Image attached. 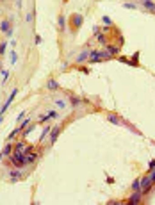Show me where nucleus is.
Returning a JSON list of instances; mask_svg holds the SVG:
<instances>
[{"label":"nucleus","instance_id":"nucleus-1","mask_svg":"<svg viewBox=\"0 0 155 205\" xmlns=\"http://www.w3.org/2000/svg\"><path fill=\"white\" fill-rule=\"evenodd\" d=\"M9 161H11L16 168H23V166L27 164V155L22 150H13L11 157H9Z\"/></svg>","mask_w":155,"mask_h":205},{"label":"nucleus","instance_id":"nucleus-2","mask_svg":"<svg viewBox=\"0 0 155 205\" xmlns=\"http://www.w3.org/2000/svg\"><path fill=\"white\" fill-rule=\"evenodd\" d=\"M107 121H111L112 125H118V127L127 125V121H125L123 118H119L118 114H114V112H107Z\"/></svg>","mask_w":155,"mask_h":205},{"label":"nucleus","instance_id":"nucleus-3","mask_svg":"<svg viewBox=\"0 0 155 205\" xmlns=\"http://www.w3.org/2000/svg\"><path fill=\"white\" fill-rule=\"evenodd\" d=\"M0 32H4L7 38H11L13 36V29H11V22H7V20H4L2 23H0Z\"/></svg>","mask_w":155,"mask_h":205},{"label":"nucleus","instance_id":"nucleus-4","mask_svg":"<svg viewBox=\"0 0 155 205\" xmlns=\"http://www.w3.org/2000/svg\"><path fill=\"white\" fill-rule=\"evenodd\" d=\"M16 95H18V89H13V91H11V95H9V98L5 100V104L2 105V109H0V114H4L5 111L9 109V105L13 104V100H14V96H16Z\"/></svg>","mask_w":155,"mask_h":205},{"label":"nucleus","instance_id":"nucleus-5","mask_svg":"<svg viewBox=\"0 0 155 205\" xmlns=\"http://www.w3.org/2000/svg\"><path fill=\"white\" fill-rule=\"evenodd\" d=\"M152 186H153V180H152L150 177H144L141 180V193H143V194H144V193H148Z\"/></svg>","mask_w":155,"mask_h":205},{"label":"nucleus","instance_id":"nucleus-6","mask_svg":"<svg viewBox=\"0 0 155 205\" xmlns=\"http://www.w3.org/2000/svg\"><path fill=\"white\" fill-rule=\"evenodd\" d=\"M82 23H84V16L82 14H73V18H71V27L73 29H80L82 27Z\"/></svg>","mask_w":155,"mask_h":205},{"label":"nucleus","instance_id":"nucleus-7","mask_svg":"<svg viewBox=\"0 0 155 205\" xmlns=\"http://www.w3.org/2000/svg\"><path fill=\"white\" fill-rule=\"evenodd\" d=\"M59 134H61V127H59V125L52 127V128H50V145H52V143H55V141H57V137H59Z\"/></svg>","mask_w":155,"mask_h":205},{"label":"nucleus","instance_id":"nucleus-8","mask_svg":"<svg viewBox=\"0 0 155 205\" xmlns=\"http://www.w3.org/2000/svg\"><path fill=\"white\" fill-rule=\"evenodd\" d=\"M57 116H59V114H57V111H50V112H46L45 116H41V118H39V121H43V123L50 121V120H55Z\"/></svg>","mask_w":155,"mask_h":205},{"label":"nucleus","instance_id":"nucleus-9","mask_svg":"<svg viewBox=\"0 0 155 205\" xmlns=\"http://www.w3.org/2000/svg\"><path fill=\"white\" fill-rule=\"evenodd\" d=\"M141 196H143V193L141 191H134V194L129 198V203L130 205H134V203H139L141 202Z\"/></svg>","mask_w":155,"mask_h":205},{"label":"nucleus","instance_id":"nucleus-10","mask_svg":"<svg viewBox=\"0 0 155 205\" xmlns=\"http://www.w3.org/2000/svg\"><path fill=\"white\" fill-rule=\"evenodd\" d=\"M9 175H11V182H18V180H22V178H23V173H22L20 169H13V171H9Z\"/></svg>","mask_w":155,"mask_h":205},{"label":"nucleus","instance_id":"nucleus-11","mask_svg":"<svg viewBox=\"0 0 155 205\" xmlns=\"http://www.w3.org/2000/svg\"><path fill=\"white\" fill-rule=\"evenodd\" d=\"M89 59V50H84V52H80L77 55V64H82V63H86Z\"/></svg>","mask_w":155,"mask_h":205},{"label":"nucleus","instance_id":"nucleus-12","mask_svg":"<svg viewBox=\"0 0 155 205\" xmlns=\"http://www.w3.org/2000/svg\"><path fill=\"white\" fill-rule=\"evenodd\" d=\"M13 150H14V146L11 145V141H9V143H7V145L4 146V150L0 152V153H2L4 157H11V153H13Z\"/></svg>","mask_w":155,"mask_h":205},{"label":"nucleus","instance_id":"nucleus-13","mask_svg":"<svg viewBox=\"0 0 155 205\" xmlns=\"http://www.w3.org/2000/svg\"><path fill=\"white\" fill-rule=\"evenodd\" d=\"M89 61H91V63H98V61H102L100 52H98V50H91V52H89Z\"/></svg>","mask_w":155,"mask_h":205},{"label":"nucleus","instance_id":"nucleus-14","mask_svg":"<svg viewBox=\"0 0 155 205\" xmlns=\"http://www.w3.org/2000/svg\"><path fill=\"white\" fill-rule=\"evenodd\" d=\"M57 25H59V30H64V27H66L64 14H59V18H57Z\"/></svg>","mask_w":155,"mask_h":205},{"label":"nucleus","instance_id":"nucleus-15","mask_svg":"<svg viewBox=\"0 0 155 205\" xmlns=\"http://www.w3.org/2000/svg\"><path fill=\"white\" fill-rule=\"evenodd\" d=\"M46 87H48L50 91H57V89H59V84L53 80V79H50V80L46 82Z\"/></svg>","mask_w":155,"mask_h":205},{"label":"nucleus","instance_id":"nucleus-16","mask_svg":"<svg viewBox=\"0 0 155 205\" xmlns=\"http://www.w3.org/2000/svg\"><path fill=\"white\" fill-rule=\"evenodd\" d=\"M143 5H144V7H146L148 11H152V13H155V4L152 2V0H144V2H143Z\"/></svg>","mask_w":155,"mask_h":205},{"label":"nucleus","instance_id":"nucleus-17","mask_svg":"<svg viewBox=\"0 0 155 205\" xmlns=\"http://www.w3.org/2000/svg\"><path fill=\"white\" fill-rule=\"evenodd\" d=\"M36 159H38V153H27V164H32V162H36Z\"/></svg>","mask_w":155,"mask_h":205},{"label":"nucleus","instance_id":"nucleus-18","mask_svg":"<svg viewBox=\"0 0 155 205\" xmlns=\"http://www.w3.org/2000/svg\"><path fill=\"white\" fill-rule=\"evenodd\" d=\"M130 187H132V191H141V180H137V178H136V180L132 182V186H130Z\"/></svg>","mask_w":155,"mask_h":205},{"label":"nucleus","instance_id":"nucleus-19","mask_svg":"<svg viewBox=\"0 0 155 205\" xmlns=\"http://www.w3.org/2000/svg\"><path fill=\"white\" fill-rule=\"evenodd\" d=\"M20 132H22V128H20V127H18V128H14L13 132H11V134L7 136V141H13V139H14V137H16V136H18Z\"/></svg>","mask_w":155,"mask_h":205},{"label":"nucleus","instance_id":"nucleus-20","mask_svg":"<svg viewBox=\"0 0 155 205\" xmlns=\"http://www.w3.org/2000/svg\"><path fill=\"white\" fill-rule=\"evenodd\" d=\"M9 75H11V73H9L7 70H2V84H5V82H7V79H9Z\"/></svg>","mask_w":155,"mask_h":205},{"label":"nucleus","instance_id":"nucleus-21","mask_svg":"<svg viewBox=\"0 0 155 205\" xmlns=\"http://www.w3.org/2000/svg\"><path fill=\"white\" fill-rule=\"evenodd\" d=\"M50 128H52V127H45V128H43V132H41V137H39V141H43V139L46 137V134L50 132Z\"/></svg>","mask_w":155,"mask_h":205},{"label":"nucleus","instance_id":"nucleus-22","mask_svg":"<svg viewBox=\"0 0 155 205\" xmlns=\"http://www.w3.org/2000/svg\"><path fill=\"white\" fill-rule=\"evenodd\" d=\"M107 52L112 54V55H116L118 52H119V48H118V46H107Z\"/></svg>","mask_w":155,"mask_h":205},{"label":"nucleus","instance_id":"nucleus-23","mask_svg":"<svg viewBox=\"0 0 155 205\" xmlns=\"http://www.w3.org/2000/svg\"><path fill=\"white\" fill-rule=\"evenodd\" d=\"M70 100H71V105H73V107H75V105H78V104H80V102H82V100H80V98H78V96H71V98H70Z\"/></svg>","mask_w":155,"mask_h":205},{"label":"nucleus","instance_id":"nucleus-24","mask_svg":"<svg viewBox=\"0 0 155 205\" xmlns=\"http://www.w3.org/2000/svg\"><path fill=\"white\" fill-rule=\"evenodd\" d=\"M5 46H7V41H2V43H0V55L5 54Z\"/></svg>","mask_w":155,"mask_h":205},{"label":"nucleus","instance_id":"nucleus-25","mask_svg":"<svg viewBox=\"0 0 155 205\" xmlns=\"http://www.w3.org/2000/svg\"><path fill=\"white\" fill-rule=\"evenodd\" d=\"M100 57L109 61V59H112V54H109V52H100Z\"/></svg>","mask_w":155,"mask_h":205},{"label":"nucleus","instance_id":"nucleus-26","mask_svg":"<svg viewBox=\"0 0 155 205\" xmlns=\"http://www.w3.org/2000/svg\"><path fill=\"white\" fill-rule=\"evenodd\" d=\"M23 148H25V143H22V141L14 145V150H22V152H23Z\"/></svg>","mask_w":155,"mask_h":205},{"label":"nucleus","instance_id":"nucleus-27","mask_svg":"<svg viewBox=\"0 0 155 205\" xmlns=\"http://www.w3.org/2000/svg\"><path fill=\"white\" fill-rule=\"evenodd\" d=\"M123 7H127V9H137V5H136V4H130V2H125Z\"/></svg>","mask_w":155,"mask_h":205},{"label":"nucleus","instance_id":"nucleus-28","mask_svg":"<svg viewBox=\"0 0 155 205\" xmlns=\"http://www.w3.org/2000/svg\"><path fill=\"white\" fill-rule=\"evenodd\" d=\"M25 20H27V22H29V23H30V22L34 20V11H30V13L27 14V16H25Z\"/></svg>","mask_w":155,"mask_h":205},{"label":"nucleus","instance_id":"nucleus-29","mask_svg":"<svg viewBox=\"0 0 155 205\" xmlns=\"http://www.w3.org/2000/svg\"><path fill=\"white\" fill-rule=\"evenodd\" d=\"M102 20H103V23H105V25H112V20H111L109 16H103Z\"/></svg>","mask_w":155,"mask_h":205},{"label":"nucleus","instance_id":"nucleus-30","mask_svg":"<svg viewBox=\"0 0 155 205\" xmlns=\"http://www.w3.org/2000/svg\"><path fill=\"white\" fill-rule=\"evenodd\" d=\"M55 105L63 109V107H64V105H66V102H64V100H55Z\"/></svg>","mask_w":155,"mask_h":205},{"label":"nucleus","instance_id":"nucleus-31","mask_svg":"<svg viewBox=\"0 0 155 205\" xmlns=\"http://www.w3.org/2000/svg\"><path fill=\"white\" fill-rule=\"evenodd\" d=\"M96 39L100 41V43H103V45H107V43H105V36H103V34H96Z\"/></svg>","mask_w":155,"mask_h":205},{"label":"nucleus","instance_id":"nucleus-32","mask_svg":"<svg viewBox=\"0 0 155 205\" xmlns=\"http://www.w3.org/2000/svg\"><path fill=\"white\" fill-rule=\"evenodd\" d=\"M41 36H39V34H36V36H34V43H36V45H41Z\"/></svg>","mask_w":155,"mask_h":205},{"label":"nucleus","instance_id":"nucleus-33","mask_svg":"<svg viewBox=\"0 0 155 205\" xmlns=\"http://www.w3.org/2000/svg\"><path fill=\"white\" fill-rule=\"evenodd\" d=\"M18 61V55H16V52H11V63H16Z\"/></svg>","mask_w":155,"mask_h":205},{"label":"nucleus","instance_id":"nucleus-34","mask_svg":"<svg viewBox=\"0 0 155 205\" xmlns=\"http://www.w3.org/2000/svg\"><path fill=\"white\" fill-rule=\"evenodd\" d=\"M29 123H30V121H29V120H25V121L20 125V128H22V130H25V127H29Z\"/></svg>","mask_w":155,"mask_h":205},{"label":"nucleus","instance_id":"nucleus-35","mask_svg":"<svg viewBox=\"0 0 155 205\" xmlns=\"http://www.w3.org/2000/svg\"><path fill=\"white\" fill-rule=\"evenodd\" d=\"M148 168H150V169H155V161H150V164H148Z\"/></svg>","mask_w":155,"mask_h":205},{"label":"nucleus","instance_id":"nucleus-36","mask_svg":"<svg viewBox=\"0 0 155 205\" xmlns=\"http://www.w3.org/2000/svg\"><path fill=\"white\" fill-rule=\"evenodd\" d=\"M93 34H95V36L98 34V27H96V25H93Z\"/></svg>","mask_w":155,"mask_h":205},{"label":"nucleus","instance_id":"nucleus-37","mask_svg":"<svg viewBox=\"0 0 155 205\" xmlns=\"http://www.w3.org/2000/svg\"><path fill=\"white\" fill-rule=\"evenodd\" d=\"M150 178L153 180V184H155V169H152V175H150Z\"/></svg>","mask_w":155,"mask_h":205},{"label":"nucleus","instance_id":"nucleus-38","mask_svg":"<svg viewBox=\"0 0 155 205\" xmlns=\"http://www.w3.org/2000/svg\"><path fill=\"white\" fill-rule=\"evenodd\" d=\"M14 2H16V5H18V7H22V0H14Z\"/></svg>","mask_w":155,"mask_h":205},{"label":"nucleus","instance_id":"nucleus-39","mask_svg":"<svg viewBox=\"0 0 155 205\" xmlns=\"http://www.w3.org/2000/svg\"><path fill=\"white\" fill-rule=\"evenodd\" d=\"M0 73H2V59H0Z\"/></svg>","mask_w":155,"mask_h":205},{"label":"nucleus","instance_id":"nucleus-40","mask_svg":"<svg viewBox=\"0 0 155 205\" xmlns=\"http://www.w3.org/2000/svg\"><path fill=\"white\" fill-rule=\"evenodd\" d=\"M0 2H5V0H0Z\"/></svg>","mask_w":155,"mask_h":205},{"label":"nucleus","instance_id":"nucleus-41","mask_svg":"<svg viewBox=\"0 0 155 205\" xmlns=\"http://www.w3.org/2000/svg\"><path fill=\"white\" fill-rule=\"evenodd\" d=\"M143 2H144V0H143Z\"/></svg>","mask_w":155,"mask_h":205}]
</instances>
